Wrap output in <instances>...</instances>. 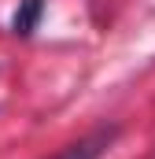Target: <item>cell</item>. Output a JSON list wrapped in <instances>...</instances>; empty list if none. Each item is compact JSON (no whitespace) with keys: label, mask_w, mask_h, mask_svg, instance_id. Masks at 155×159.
Masks as SVG:
<instances>
[{"label":"cell","mask_w":155,"mask_h":159,"mask_svg":"<svg viewBox=\"0 0 155 159\" xmlns=\"http://www.w3.org/2000/svg\"><path fill=\"white\" fill-rule=\"evenodd\" d=\"M115 137H118V129H115V126H107V129H96V133L81 137V141H74V144L59 148L55 156H48V159H100L111 144H115Z\"/></svg>","instance_id":"obj_1"},{"label":"cell","mask_w":155,"mask_h":159,"mask_svg":"<svg viewBox=\"0 0 155 159\" xmlns=\"http://www.w3.org/2000/svg\"><path fill=\"white\" fill-rule=\"evenodd\" d=\"M41 7H44V0H22V7H19V15H15V34H33V26H37V15H41Z\"/></svg>","instance_id":"obj_2"}]
</instances>
